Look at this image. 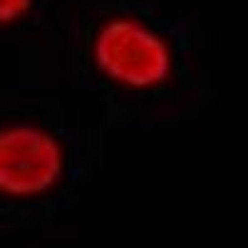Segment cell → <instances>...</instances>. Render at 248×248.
I'll return each mask as SVG.
<instances>
[{"label":"cell","mask_w":248,"mask_h":248,"mask_svg":"<svg viewBox=\"0 0 248 248\" xmlns=\"http://www.w3.org/2000/svg\"><path fill=\"white\" fill-rule=\"evenodd\" d=\"M90 60L109 85L127 92H154L174 75L176 52L159 28L132 13H117L97 25Z\"/></svg>","instance_id":"obj_1"},{"label":"cell","mask_w":248,"mask_h":248,"mask_svg":"<svg viewBox=\"0 0 248 248\" xmlns=\"http://www.w3.org/2000/svg\"><path fill=\"white\" fill-rule=\"evenodd\" d=\"M67 174V149L45 124L17 119L0 124V199L37 201Z\"/></svg>","instance_id":"obj_2"},{"label":"cell","mask_w":248,"mask_h":248,"mask_svg":"<svg viewBox=\"0 0 248 248\" xmlns=\"http://www.w3.org/2000/svg\"><path fill=\"white\" fill-rule=\"evenodd\" d=\"M35 0H0V28H13L32 13Z\"/></svg>","instance_id":"obj_3"}]
</instances>
